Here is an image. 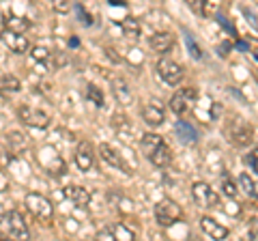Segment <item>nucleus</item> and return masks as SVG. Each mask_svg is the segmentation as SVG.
Returning a JSON list of instances; mask_svg holds the SVG:
<instances>
[{"label": "nucleus", "mask_w": 258, "mask_h": 241, "mask_svg": "<svg viewBox=\"0 0 258 241\" xmlns=\"http://www.w3.org/2000/svg\"><path fill=\"white\" fill-rule=\"evenodd\" d=\"M196 101H198V93L194 91V88H181V91H176L170 97V110L174 114L183 116L194 108Z\"/></svg>", "instance_id": "obj_5"}, {"label": "nucleus", "mask_w": 258, "mask_h": 241, "mask_svg": "<svg viewBox=\"0 0 258 241\" xmlns=\"http://www.w3.org/2000/svg\"><path fill=\"white\" fill-rule=\"evenodd\" d=\"M245 162L252 166V170H256L258 172V149H254V151H249V155L245 157Z\"/></svg>", "instance_id": "obj_29"}, {"label": "nucleus", "mask_w": 258, "mask_h": 241, "mask_svg": "<svg viewBox=\"0 0 258 241\" xmlns=\"http://www.w3.org/2000/svg\"><path fill=\"white\" fill-rule=\"evenodd\" d=\"M78 13H80V20H82V24H86V26H91L93 20L88 18V13L84 11V7H78Z\"/></svg>", "instance_id": "obj_30"}, {"label": "nucleus", "mask_w": 258, "mask_h": 241, "mask_svg": "<svg viewBox=\"0 0 258 241\" xmlns=\"http://www.w3.org/2000/svg\"><path fill=\"white\" fill-rule=\"evenodd\" d=\"M200 228H203L211 239H226L228 237V228L222 226V224H217L213 218H209V215L200 218Z\"/></svg>", "instance_id": "obj_15"}, {"label": "nucleus", "mask_w": 258, "mask_h": 241, "mask_svg": "<svg viewBox=\"0 0 258 241\" xmlns=\"http://www.w3.org/2000/svg\"><path fill=\"white\" fill-rule=\"evenodd\" d=\"M76 164H78V168L82 172L93 170V166H95V149H93L91 142L84 140V142H80L76 147Z\"/></svg>", "instance_id": "obj_11"}, {"label": "nucleus", "mask_w": 258, "mask_h": 241, "mask_svg": "<svg viewBox=\"0 0 258 241\" xmlns=\"http://www.w3.org/2000/svg\"><path fill=\"white\" fill-rule=\"evenodd\" d=\"M222 192H224V194L226 196H228V198H235L237 196V186H235V183H232V181H228V179H226L224 181V186H222Z\"/></svg>", "instance_id": "obj_28"}, {"label": "nucleus", "mask_w": 258, "mask_h": 241, "mask_svg": "<svg viewBox=\"0 0 258 241\" xmlns=\"http://www.w3.org/2000/svg\"><path fill=\"white\" fill-rule=\"evenodd\" d=\"M191 198L196 200L198 207H205V209H215L220 205V194L205 181L191 183Z\"/></svg>", "instance_id": "obj_4"}, {"label": "nucleus", "mask_w": 258, "mask_h": 241, "mask_svg": "<svg viewBox=\"0 0 258 241\" xmlns=\"http://www.w3.org/2000/svg\"><path fill=\"white\" fill-rule=\"evenodd\" d=\"M99 155L103 157V162H108L112 168H116V170H120V172H125V174H129L132 172V168H129V164H125V159L120 157V153L116 149H112L110 144H99Z\"/></svg>", "instance_id": "obj_12"}, {"label": "nucleus", "mask_w": 258, "mask_h": 241, "mask_svg": "<svg viewBox=\"0 0 258 241\" xmlns=\"http://www.w3.org/2000/svg\"><path fill=\"white\" fill-rule=\"evenodd\" d=\"M3 43L9 47L11 52H15V54H26V52L32 50L30 41L26 37H24L22 33H15V30H9V28L3 30Z\"/></svg>", "instance_id": "obj_10"}, {"label": "nucleus", "mask_w": 258, "mask_h": 241, "mask_svg": "<svg viewBox=\"0 0 258 241\" xmlns=\"http://www.w3.org/2000/svg\"><path fill=\"white\" fill-rule=\"evenodd\" d=\"M249 196H254V198H258V181H254V190H252V194Z\"/></svg>", "instance_id": "obj_32"}, {"label": "nucleus", "mask_w": 258, "mask_h": 241, "mask_svg": "<svg viewBox=\"0 0 258 241\" xmlns=\"http://www.w3.org/2000/svg\"><path fill=\"white\" fill-rule=\"evenodd\" d=\"M215 18H217V22H220V24H222V26H224L226 30H228V33H235V28H232V26H230V24H228V22H226V20H224V15H220V13H215Z\"/></svg>", "instance_id": "obj_31"}, {"label": "nucleus", "mask_w": 258, "mask_h": 241, "mask_svg": "<svg viewBox=\"0 0 258 241\" xmlns=\"http://www.w3.org/2000/svg\"><path fill=\"white\" fill-rule=\"evenodd\" d=\"M140 147H142V151H144V155L149 157V162L153 164V166H157V168H168L172 164V151H170V147L164 142V138L161 136H157V134H144L142 138H140Z\"/></svg>", "instance_id": "obj_1"}, {"label": "nucleus", "mask_w": 258, "mask_h": 241, "mask_svg": "<svg viewBox=\"0 0 258 241\" xmlns=\"http://www.w3.org/2000/svg\"><path fill=\"white\" fill-rule=\"evenodd\" d=\"M30 56L35 58L37 63H52V52L47 50V47H43V45H37V47H32L30 50Z\"/></svg>", "instance_id": "obj_21"}, {"label": "nucleus", "mask_w": 258, "mask_h": 241, "mask_svg": "<svg viewBox=\"0 0 258 241\" xmlns=\"http://www.w3.org/2000/svg\"><path fill=\"white\" fill-rule=\"evenodd\" d=\"M110 5H125L123 0H110Z\"/></svg>", "instance_id": "obj_33"}, {"label": "nucleus", "mask_w": 258, "mask_h": 241, "mask_svg": "<svg viewBox=\"0 0 258 241\" xmlns=\"http://www.w3.org/2000/svg\"><path fill=\"white\" fill-rule=\"evenodd\" d=\"M183 218V209L170 198H161L155 205V220L161 226H172Z\"/></svg>", "instance_id": "obj_3"}, {"label": "nucleus", "mask_w": 258, "mask_h": 241, "mask_svg": "<svg viewBox=\"0 0 258 241\" xmlns=\"http://www.w3.org/2000/svg\"><path fill=\"white\" fill-rule=\"evenodd\" d=\"M3 222L5 226H9V235L13 239H28L30 232H28V226H26V220L20 211H9L3 215Z\"/></svg>", "instance_id": "obj_8"}, {"label": "nucleus", "mask_w": 258, "mask_h": 241, "mask_svg": "<svg viewBox=\"0 0 258 241\" xmlns=\"http://www.w3.org/2000/svg\"><path fill=\"white\" fill-rule=\"evenodd\" d=\"M86 95H88V99H91L95 106H103V93L99 91V88H97L95 84H88V88H86Z\"/></svg>", "instance_id": "obj_25"}, {"label": "nucleus", "mask_w": 258, "mask_h": 241, "mask_svg": "<svg viewBox=\"0 0 258 241\" xmlns=\"http://www.w3.org/2000/svg\"><path fill=\"white\" fill-rule=\"evenodd\" d=\"M189 9L196 13V15H205V9H207V0H183Z\"/></svg>", "instance_id": "obj_26"}, {"label": "nucleus", "mask_w": 258, "mask_h": 241, "mask_svg": "<svg viewBox=\"0 0 258 241\" xmlns=\"http://www.w3.org/2000/svg\"><path fill=\"white\" fill-rule=\"evenodd\" d=\"M20 120L26 123L28 127H35V130H45L50 125V116L41 110H35L30 106H22L20 108Z\"/></svg>", "instance_id": "obj_9"}, {"label": "nucleus", "mask_w": 258, "mask_h": 241, "mask_svg": "<svg viewBox=\"0 0 258 241\" xmlns=\"http://www.w3.org/2000/svg\"><path fill=\"white\" fill-rule=\"evenodd\" d=\"M120 26H123V33L129 37L132 35L134 39H138L140 37V24H138V20H134V18H127L123 24H120Z\"/></svg>", "instance_id": "obj_22"}, {"label": "nucleus", "mask_w": 258, "mask_h": 241, "mask_svg": "<svg viewBox=\"0 0 258 241\" xmlns=\"http://www.w3.org/2000/svg\"><path fill=\"white\" fill-rule=\"evenodd\" d=\"M50 3H52L56 13H62L64 15V13L71 11V3H69V0H50Z\"/></svg>", "instance_id": "obj_27"}, {"label": "nucleus", "mask_w": 258, "mask_h": 241, "mask_svg": "<svg viewBox=\"0 0 258 241\" xmlns=\"http://www.w3.org/2000/svg\"><path fill=\"white\" fill-rule=\"evenodd\" d=\"M174 132L183 144H196L198 142V132L194 130V125H189L187 120H179V123L174 125Z\"/></svg>", "instance_id": "obj_17"}, {"label": "nucleus", "mask_w": 258, "mask_h": 241, "mask_svg": "<svg viewBox=\"0 0 258 241\" xmlns=\"http://www.w3.org/2000/svg\"><path fill=\"white\" fill-rule=\"evenodd\" d=\"M226 136H228V140L232 144H237V147H247L249 142H252V125L245 123L241 116H235L230 120L228 125H226Z\"/></svg>", "instance_id": "obj_2"}, {"label": "nucleus", "mask_w": 258, "mask_h": 241, "mask_svg": "<svg viewBox=\"0 0 258 241\" xmlns=\"http://www.w3.org/2000/svg\"><path fill=\"white\" fill-rule=\"evenodd\" d=\"M110 82H112V93H114L116 101H120V103H129V101H132V91H129V84L125 82L123 78L112 76Z\"/></svg>", "instance_id": "obj_18"}, {"label": "nucleus", "mask_w": 258, "mask_h": 241, "mask_svg": "<svg viewBox=\"0 0 258 241\" xmlns=\"http://www.w3.org/2000/svg\"><path fill=\"white\" fill-rule=\"evenodd\" d=\"M157 76L164 80L166 84L176 86V84H181V80H183V67L170 58H159L157 61Z\"/></svg>", "instance_id": "obj_7"}, {"label": "nucleus", "mask_w": 258, "mask_h": 241, "mask_svg": "<svg viewBox=\"0 0 258 241\" xmlns=\"http://www.w3.org/2000/svg\"><path fill=\"white\" fill-rule=\"evenodd\" d=\"M20 88H22V84H20V80L15 78V76H9V74L3 76V91L5 93L7 91H9V93H18Z\"/></svg>", "instance_id": "obj_24"}, {"label": "nucleus", "mask_w": 258, "mask_h": 241, "mask_svg": "<svg viewBox=\"0 0 258 241\" xmlns=\"http://www.w3.org/2000/svg\"><path fill=\"white\" fill-rule=\"evenodd\" d=\"M183 39H185V45H187V50H189V56L191 58H203V50H200V45L194 41V37L189 33H183Z\"/></svg>", "instance_id": "obj_23"}, {"label": "nucleus", "mask_w": 258, "mask_h": 241, "mask_svg": "<svg viewBox=\"0 0 258 241\" xmlns=\"http://www.w3.org/2000/svg\"><path fill=\"white\" fill-rule=\"evenodd\" d=\"M9 26V30H15V33H26L30 28V20L26 18H20V15H11L9 20L3 18V30Z\"/></svg>", "instance_id": "obj_19"}, {"label": "nucleus", "mask_w": 258, "mask_h": 241, "mask_svg": "<svg viewBox=\"0 0 258 241\" xmlns=\"http://www.w3.org/2000/svg\"><path fill=\"white\" fill-rule=\"evenodd\" d=\"M62 196L71 200L74 205L78 207H88L91 205V192H88L86 188L82 186H67V188H62Z\"/></svg>", "instance_id": "obj_13"}, {"label": "nucleus", "mask_w": 258, "mask_h": 241, "mask_svg": "<svg viewBox=\"0 0 258 241\" xmlns=\"http://www.w3.org/2000/svg\"><path fill=\"white\" fill-rule=\"evenodd\" d=\"M142 120L149 127H159L164 123V110H161L157 103H149V106L142 108Z\"/></svg>", "instance_id": "obj_16"}, {"label": "nucleus", "mask_w": 258, "mask_h": 241, "mask_svg": "<svg viewBox=\"0 0 258 241\" xmlns=\"http://www.w3.org/2000/svg\"><path fill=\"white\" fill-rule=\"evenodd\" d=\"M24 205H26L28 211L35 215L39 220H52V213H54V207L52 203L41 194H26L24 198Z\"/></svg>", "instance_id": "obj_6"}, {"label": "nucleus", "mask_w": 258, "mask_h": 241, "mask_svg": "<svg viewBox=\"0 0 258 241\" xmlns=\"http://www.w3.org/2000/svg\"><path fill=\"white\" fill-rule=\"evenodd\" d=\"M112 230H114V239H118V241H132V239H136V230L129 228L127 224H116Z\"/></svg>", "instance_id": "obj_20"}, {"label": "nucleus", "mask_w": 258, "mask_h": 241, "mask_svg": "<svg viewBox=\"0 0 258 241\" xmlns=\"http://www.w3.org/2000/svg\"><path fill=\"white\" fill-rule=\"evenodd\" d=\"M149 43H151V47H153V50H155L157 54H166V52L172 50L174 37H172V33H168V30H159V33H153V35H151Z\"/></svg>", "instance_id": "obj_14"}]
</instances>
